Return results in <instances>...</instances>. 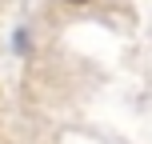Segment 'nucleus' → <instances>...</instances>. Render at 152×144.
<instances>
[{"label":"nucleus","instance_id":"f257e3e1","mask_svg":"<svg viewBox=\"0 0 152 144\" xmlns=\"http://www.w3.org/2000/svg\"><path fill=\"white\" fill-rule=\"evenodd\" d=\"M64 4H72V8H84V4H92V0H64Z\"/></svg>","mask_w":152,"mask_h":144}]
</instances>
